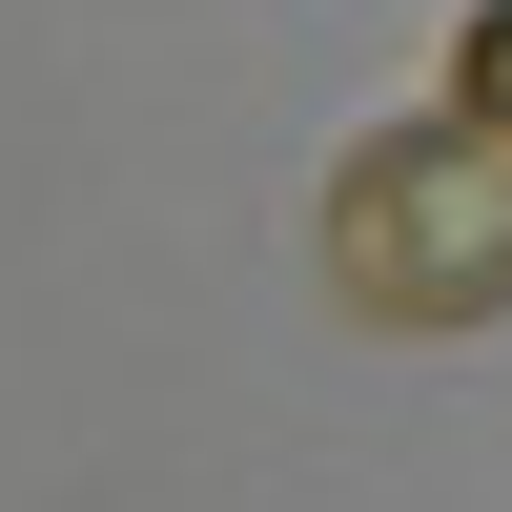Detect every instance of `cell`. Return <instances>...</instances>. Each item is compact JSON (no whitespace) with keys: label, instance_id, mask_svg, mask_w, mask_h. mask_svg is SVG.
Instances as JSON below:
<instances>
[{"label":"cell","instance_id":"obj_1","mask_svg":"<svg viewBox=\"0 0 512 512\" xmlns=\"http://www.w3.org/2000/svg\"><path fill=\"white\" fill-rule=\"evenodd\" d=\"M328 287L369 328H512V123L431 103L328 164Z\"/></svg>","mask_w":512,"mask_h":512},{"label":"cell","instance_id":"obj_2","mask_svg":"<svg viewBox=\"0 0 512 512\" xmlns=\"http://www.w3.org/2000/svg\"><path fill=\"white\" fill-rule=\"evenodd\" d=\"M451 103H472V123H512V0H472V41H451Z\"/></svg>","mask_w":512,"mask_h":512}]
</instances>
